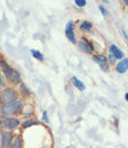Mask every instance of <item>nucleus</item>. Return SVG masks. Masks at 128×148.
<instances>
[{
    "label": "nucleus",
    "instance_id": "nucleus-1",
    "mask_svg": "<svg viewBox=\"0 0 128 148\" xmlns=\"http://www.w3.org/2000/svg\"><path fill=\"white\" fill-rule=\"evenodd\" d=\"M21 108H22V103L20 100H15L11 104L3 105L1 107H0V112L6 117H11L15 113H19L21 111Z\"/></svg>",
    "mask_w": 128,
    "mask_h": 148
},
{
    "label": "nucleus",
    "instance_id": "nucleus-2",
    "mask_svg": "<svg viewBox=\"0 0 128 148\" xmlns=\"http://www.w3.org/2000/svg\"><path fill=\"white\" fill-rule=\"evenodd\" d=\"M18 99V93L14 89H5L1 93V96H0V103L6 105V104H11L13 101H15Z\"/></svg>",
    "mask_w": 128,
    "mask_h": 148
},
{
    "label": "nucleus",
    "instance_id": "nucleus-3",
    "mask_svg": "<svg viewBox=\"0 0 128 148\" xmlns=\"http://www.w3.org/2000/svg\"><path fill=\"white\" fill-rule=\"evenodd\" d=\"M0 125L5 128H10V130H14L20 125L19 119L16 118H12V117H6V118H0Z\"/></svg>",
    "mask_w": 128,
    "mask_h": 148
},
{
    "label": "nucleus",
    "instance_id": "nucleus-4",
    "mask_svg": "<svg viewBox=\"0 0 128 148\" xmlns=\"http://www.w3.org/2000/svg\"><path fill=\"white\" fill-rule=\"evenodd\" d=\"M0 68H1V71H3L4 75H5L6 79L11 81V78H12V73H13V69L11 68V65H10L4 58H0Z\"/></svg>",
    "mask_w": 128,
    "mask_h": 148
},
{
    "label": "nucleus",
    "instance_id": "nucleus-5",
    "mask_svg": "<svg viewBox=\"0 0 128 148\" xmlns=\"http://www.w3.org/2000/svg\"><path fill=\"white\" fill-rule=\"evenodd\" d=\"M73 29H75V25L72 21H69L65 26V35L66 38L70 40L71 43L76 45V36H75V33H73Z\"/></svg>",
    "mask_w": 128,
    "mask_h": 148
},
{
    "label": "nucleus",
    "instance_id": "nucleus-6",
    "mask_svg": "<svg viewBox=\"0 0 128 148\" xmlns=\"http://www.w3.org/2000/svg\"><path fill=\"white\" fill-rule=\"evenodd\" d=\"M78 45H79V48H80L83 51H85V53L91 54V53L93 51V45H92L86 38H81L80 41L78 42Z\"/></svg>",
    "mask_w": 128,
    "mask_h": 148
},
{
    "label": "nucleus",
    "instance_id": "nucleus-7",
    "mask_svg": "<svg viewBox=\"0 0 128 148\" xmlns=\"http://www.w3.org/2000/svg\"><path fill=\"white\" fill-rule=\"evenodd\" d=\"M13 140V133L12 132H3L1 134V142L4 148H8L11 146V142Z\"/></svg>",
    "mask_w": 128,
    "mask_h": 148
},
{
    "label": "nucleus",
    "instance_id": "nucleus-8",
    "mask_svg": "<svg viewBox=\"0 0 128 148\" xmlns=\"http://www.w3.org/2000/svg\"><path fill=\"white\" fill-rule=\"evenodd\" d=\"M93 60L99 64V66H100L103 70H105V71L108 70L107 57H106V56H104V55H96V56H93Z\"/></svg>",
    "mask_w": 128,
    "mask_h": 148
},
{
    "label": "nucleus",
    "instance_id": "nucleus-9",
    "mask_svg": "<svg viewBox=\"0 0 128 148\" xmlns=\"http://www.w3.org/2000/svg\"><path fill=\"white\" fill-rule=\"evenodd\" d=\"M128 70V58H122L118 64H116V72L119 73H125Z\"/></svg>",
    "mask_w": 128,
    "mask_h": 148
},
{
    "label": "nucleus",
    "instance_id": "nucleus-10",
    "mask_svg": "<svg viewBox=\"0 0 128 148\" xmlns=\"http://www.w3.org/2000/svg\"><path fill=\"white\" fill-rule=\"evenodd\" d=\"M110 51H111V54H112L115 58H119V60H122L123 56H125L123 51H121L115 45H111V47H110Z\"/></svg>",
    "mask_w": 128,
    "mask_h": 148
},
{
    "label": "nucleus",
    "instance_id": "nucleus-11",
    "mask_svg": "<svg viewBox=\"0 0 128 148\" xmlns=\"http://www.w3.org/2000/svg\"><path fill=\"white\" fill-rule=\"evenodd\" d=\"M72 83H73V85H75L79 91H84V90H85V84H84L81 81H79L76 76L72 77Z\"/></svg>",
    "mask_w": 128,
    "mask_h": 148
},
{
    "label": "nucleus",
    "instance_id": "nucleus-12",
    "mask_svg": "<svg viewBox=\"0 0 128 148\" xmlns=\"http://www.w3.org/2000/svg\"><path fill=\"white\" fill-rule=\"evenodd\" d=\"M20 93L23 97H28L30 95V90L27 88V85L25 83H20Z\"/></svg>",
    "mask_w": 128,
    "mask_h": 148
},
{
    "label": "nucleus",
    "instance_id": "nucleus-13",
    "mask_svg": "<svg viewBox=\"0 0 128 148\" xmlns=\"http://www.w3.org/2000/svg\"><path fill=\"white\" fill-rule=\"evenodd\" d=\"M20 78H21L20 72H19V71H16V70H13L12 78H11V81L13 82V84H19V83H20Z\"/></svg>",
    "mask_w": 128,
    "mask_h": 148
},
{
    "label": "nucleus",
    "instance_id": "nucleus-14",
    "mask_svg": "<svg viewBox=\"0 0 128 148\" xmlns=\"http://www.w3.org/2000/svg\"><path fill=\"white\" fill-rule=\"evenodd\" d=\"M80 29L85 30V32H90L92 29V23L90 21H84L80 23Z\"/></svg>",
    "mask_w": 128,
    "mask_h": 148
},
{
    "label": "nucleus",
    "instance_id": "nucleus-15",
    "mask_svg": "<svg viewBox=\"0 0 128 148\" xmlns=\"http://www.w3.org/2000/svg\"><path fill=\"white\" fill-rule=\"evenodd\" d=\"M30 53H31V55H33L36 60H38V61H44V56L42 55V53H41V51L33 49V50H30Z\"/></svg>",
    "mask_w": 128,
    "mask_h": 148
},
{
    "label": "nucleus",
    "instance_id": "nucleus-16",
    "mask_svg": "<svg viewBox=\"0 0 128 148\" xmlns=\"http://www.w3.org/2000/svg\"><path fill=\"white\" fill-rule=\"evenodd\" d=\"M11 148H22V141L20 139H15L14 142L11 145Z\"/></svg>",
    "mask_w": 128,
    "mask_h": 148
},
{
    "label": "nucleus",
    "instance_id": "nucleus-17",
    "mask_svg": "<svg viewBox=\"0 0 128 148\" xmlns=\"http://www.w3.org/2000/svg\"><path fill=\"white\" fill-rule=\"evenodd\" d=\"M36 124H37V121L31 119V120H27L26 123H23V125H22V126H23V128H27V127H30V126L36 125Z\"/></svg>",
    "mask_w": 128,
    "mask_h": 148
},
{
    "label": "nucleus",
    "instance_id": "nucleus-18",
    "mask_svg": "<svg viewBox=\"0 0 128 148\" xmlns=\"http://www.w3.org/2000/svg\"><path fill=\"white\" fill-rule=\"evenodd\" d=\"M75 4L78 7H84L85 5H86V0H75Z\"/></svg>",
    "mask_w": 128,
    "mask_h": 148
},
{
    "label": "nucleus",
    "instance_id": "nucleus-19",
    "mask_svg": "<svg viewBox=\"0 0 128 148\" xmlns=\"http://www.w3.org/2000/svg\"><path fill=\"white\" fill-rule=\"evenodd\" d=\"M99 10H100V12H101V14H103L104 16H108V15H110V13L104 8V6H99Z\"/></svg>",
    "mask_w": 128,
    "mask_h": 148
},
{
    "label": "nucleus",
    "instance_id": "nucleus-20",
    "mask_svg": "<svg viewBox=\"0 0 128 148\" xmlns=\"http://www.w3.org/2000/svg\"><path fill=\"white\" fill-rule=\"evenodd\" d=\"M120 30H121V33H122V35L125 36V39H126V40H128V35H127V33H126V30H125V28H123V27H121V29H120Z\"/></svg>",
    "mask_w": 128,
    "mask_h": 148
},
{
    "label": "nucleus",
    "instance_id": "nucleus-21",
    "mask_svg": "<svg viewBox=\"0 0 128 148\" xmlns=\"http://www.w3.org/2000/svg\"><path fill=\"white\" fill-rule=\"evenodd\" d=\"M43 120H44L46 123H49V118H48V114H47V112H46V111L43 112Z\"/></svg>",
    "mask_w": 128,
    "mask_h": 148
},
{
    "label": "nucleus",
    "instance_id": "nucleus-22",
    "mask_svg": "<svg viewBox=\"0 0 128 148\" xmlns=\"http://www.w3.org/2000/svg\"><path fill=\"white\" fill-rule=\"evenodd\" d=\"M115 60H116V58H115V57L110 53V62H111V63H114V62H115Z\"/></svg>",
    "mask_w": 128,
    "mask_h": 148
},
{
    "label": "nucleus",
    "instance_id": "nucleus-23",
    "mask_svg": "<svg viewBox=\"0 0 128 148\" xmlns=\"http://www.w3.org/2000/svg\"><path fill=\"white\" fill-rule=\"evenodd\" d=\"M4 84H5V83H4V79H3V77H1V76H0V89H1V88L4 86Z\"/></svg>",
    "mask_w": 128,
    "mask_h": 148
},
{
    "label": "nucleus",
    "instance_id": "nucleus-24",
    "mask_svg": "<svg viewBox=\"0 0 128 148\" xmlns=\"http://www.w3.org/2000/svg\"><path fill=\"white\" fill-rule=\"evenodd\" d=\"M125 98H126V100L128 101V93H126V95H125Z\"/></svg>",
    "mask_w": 128,
    "mask_h": 148
},
{
    "label": "nucleus",
    "instance_id": "nucleus-25",
    "mask_svg": "<svg viewBox=\"0 0 128 148\" xmlns=\"http://www.w3.org/2000/svg\"><path fill=\"white\" fill-rule=\"evenodd\" d=\"M123 1H125V3H128V0H123Z\"/></svg>",
    "mask_w": 128,
    "mask_h": 148
},
{
    "label": "nucleus",
    "instance_id": "nucleus-26",
    "mask_svg": "<svg viewBox=\"0 0 128 148\" xmlns=\"http://www.w3.org/2000/svg\"><path fill=\"white\" fill-rule=\"evenodd\" d=\"M104 1H105V3H108V1H107V0H104Z\"/></svg>",
    "mask_w": 128,
    "mask_h": 148
}]
</instances>
